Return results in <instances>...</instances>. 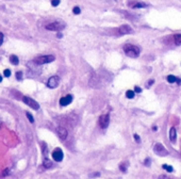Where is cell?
Here are the masks:
<instances>
[{
    "instance_id": "cell-24",
    "label": "cell",
    "mask_w": 181,
    "mask_h": 179,
    "mask_svg": "<svg viewBox=\"0 0 181 179\" xmlns=\"http://www.w3.org/2000/svg\"><path fill=\"white\" fill-rule=\"evenodd\" d=\"M16 79L17 80H21V79H23V73H21V71H17V73H16Z\"/></svg>"
},
{
    "instance_id": "cell-13",
    "label": "cell",
    "mask_w": 181,
    "mask_h": 179,
    "mask_svg": "<svg viewBox=\"0 0 181 179\" xmlns=\"http://www.w3.org/2000/svg\"><path fill=\"white\" fill-rule=\"evenodd\" d=\"M176 138H177L176 128H175V127H172V128H170V131H169V139H170V142H172V143H175V142H176Z\"/></svg>"
},
{
    "instance_id": "cell-34",
    "label": "cell",
    "mask_w": 181,
    "mask_h": 179,
    "mask_svg": "<svg viewBox=\"0 0 181 179\" xmlns=\"http://www.w3.org/2000/svg\"><path fill=\"white\" fill-rule=\"evenodd\" d=\"M1 81H2V77H1V76H0V82H1Z\"/></svg>"
},
{
    "instance_id": "cell-9",
    "label": "cell",
    "mask_w": 181,
    "mask_h": 179,
    "mask_svg": "<svg viewBox=\"0 0 181 179\" xmlns=\"http://www.w3.org/2000/svg\"><path fill=\"white\" fill-rule=\"evenodd\" d=\"M52 158L54 161H56V162L62 161L63 160V151L60 148H55L52 152Z\"/></svg>"
},
{
    "instance_id": "cell-20",
    "label": "cell",
    "mask_w": 181,
    "mask_h": 179,
    "mask_svg": "<svg viewBox=\"0 0 181 179\" xmlns=\"http://www.w3.org/2000/svg\"><path fill=\"white\" fill-rule=\"evenodd\" d=\"M119 169H120V171H122V172L125 173V172L127 171V163H122L119 165Z\"/></svg>"
},
{
    "instance_id": "cell-16",
    "label": "cell",
    "mask_w": 181,
    "mask_h": 179,
    "mask_svg": "<svg viewBox=\"0 0 181 179\" xmlns=\"http://www.w3.org/2000/svg\"><path fill=\"white\" fill-rule=\"evenodd\" d=\"M174 41L176 45H181V34H175L174 35Z\"/></svg>"
},
{
    "instance_id": "cell-30",
    "label": "cell",
    "mask_w": 181,
    "mask_h": 179,
    "mask_svg": "<svg viewBox=\"0 0 181 179\" xmlns=\"http://www.w3.org/2000/svg\"><path fill=\"white\" fill-rule=\"evenodd\" d=\"M154 82H155L154 80H149V81L147 82V88H149V87H150V85H151L152 83H154Z\"/></svg>"
},
{
    "instance_id": "cell-22",
    "label": "cell",
    "mask_w": 181,
    "mask_h": 179,
    "mask_svg": "<svg viewBox=\"0 0 181 179\" xmlns=\"http://www.w3.org/2000/svg\"><path fill=\"white\" fill-rule=\"evenodd\" d=\"M26 115H27V117H28V119H29L30 123L33 124V123H34V119H33V116H32L29 112H27V113H26Z\"/></svg>"
},
{
    "instance_id": "cell-19",
    "label": "cell",
    "mask_w": 181,
    "mask_h": 179,
    "mask_svg": "<svg viewBox=\"0 0 181 179\" xmlns=\"http://www.w3.org/2000/svg\"><path fill=\"white\" fill-rule=\"evenodd\" d=\"M162 167H163V169H164V170H166V171H167L168 173H172V172L174 171L173 166H170V165H166V164H163V165H162Z\"/></svg>"
},
{
    "instance_id": "cell-27",
    "label": "cell",
    "mask_w": 181,
    "mask_h": 179,
    "mask_svg": "<svg viewBox=\"0 0 181 179\" xmlns=\"http://www.w3.org/2000/svg\"><path fill=\"white\" fill-rule=\"evenodd\" d=\"M3 36H4V35H3V33H1V32H0V46H1L2 43H3Z\"/></svg>"
},
{
    "instance_id": "cell-31",
    "label": "cell",
    "mask_w": 181,
    "mask_h": 179,
    "mask_svg": "<svg viewBox=\"0 0 181 179\" xmlns=\"http://www.w3.org/2000/svg\"><path fill=\"white\" fill-rule=\"evenodd\" d=\"M8 173H9V170H5V171H4V173H3V176H5V175H8Z\"/></svg>"
},
{
    "instance_id": "cell-18",
    "label": "cell",
    "mask_w": 181,
    "mask_h": 179,
    "mask_svg": "<svg viewBox=\"0 0 181 179\" xmlns=\"http://www.w3.org/2000/svg\"><path fill=\"white\" fill-rule=\"evenodd\" d=\"M167 82H169V83H174V82H176V79L177 78L175 76H173V75H169V76H167Z\"/></svg>"
},
{
    "instance_id": "cell-7",
    "label": "cell",
    "mask_w": 181,
    "mask_h": 179,
    "mask_svg": "<svg viewBox=\"0 0 181 179\" xmlns=\"http://www.w3.org/2000/svg\"><path fill=\"white\" fill-rule=\"evenodd\" d=\"M59 83H60V78L58 76H52V77L49 78L47 85H48V88H50V89H55L59 85Z\"/></svg>"
},
{
    "instance_id": "cell-1",
    "label": "cell",
    "mask_w": 181,
    "mask_h": 179,
    "mask_svg": "<svg viewBox=\"0 0 181 179\" xmlns=\"http://www.w3.org/2000/svg\"><path fill=\"white\" fill-rule=\"evenodd\" d=\"M124 51L129 58H137L140 56V48L132 44H126L124 46Z\"/></svg>"
},
{
    "instance_id": "cell-25",
    "label": "cell",
    "mask_w": 181,
    "mask_h": 179,
    "mask_svg": "<svg viewBox=\"0 0 181 179\" xmlns=\"http://www.w3.org/2000/svg\"><path fill=\"white\" fill-rule=\"evenodd\" d=\"M3 75H4V77H10L11 76L10 69H4V71H3Z\"/></svg>"
},
{
    "instance_id": "cell-28",
    "label": "cell",
    "mask_w": 181,
    "mask_h": 179,
    "mask_svg": "<svg viewBox=\"0 0 181 179\" xmlns=\"http://www.w3.org/2000/svg\"><path fill=\"white\" fill-rule=\"evenodd\" d=\"M134 140L137 142V143H140L141 142V139H140V137H138L137 134H134Z\"/></svg>"
},
{
    "instance_id": "cell-15",
    "label": "cell",
    "mask_w": 181,
    "mask_h": 179,
    "mask_svg": "<svg viewBox=\"0 0 181 179\" xmlns=\"http://www.w3.org/2000/svg\"><path fill=\"white\" fill-rule=\"evenodd\" d=\"M43 165H44V167H46V169H50V167H52V161L49 160V159H44V161H43Z\"/></svg>"
},
{
    "instance_id": "cell-5",
    "label": "cell",
    "mask_w": 181,
    "mask_h": 179,
    "mask_svg": "<svg viewBox=\"0 0 181 179\" xmlns=\"http://www.w3.org/2000/svg\"><path fill=\"white\" fill-rule=\"evenodd\" d=\"M23 101L26 103V105L31 107L32 109H34V110H38V109H40V105H38V103L35 101V100H33V99L30 98V97L24 96V97H23Z\"/></svg>"
},
{
    "instance_id": "cell-11",
    "label": "cell",
    "mask_w": 181,
    "mask_h": 179,
    "mask_svg": "<svg viewBox=\"0 0 181 179\" xmlns=\"http://www.w3.org/2000/svg\"><path fill=\"white\" fill-rule=\"evenodd\" d=\"M72 101H73V96L70 94H68V95L64 96V97H62L61 99H60V105L63 106V107H65L67 105H69Z\"/></svg>"
},
{
    "instance_id": "cell-12",
    "label": "cell",
    "mask_w": 181,
    "mask_h": 179,
    "mask_svg": "<svg viewBox=\"0 0 181 179\" xmlns=\"http://www.w3.org/2000/svg\"><path fill=\"white\" fill-rule=\"evenodd\" d=\"M118 32H119V34H129V33H132L133 30L128 25H123V26L119 27Z\"/></svg>"
},
{
    "instance_id": "cell-26",
    "label": "cell",
    "mask_w": 181,
    "mask_h": 179,
    "mask_svg": "<svg viewBox=\"0 0 181 179\" xmlns=\"http://www.w3.org/2000/svg\"><path fill=\"white\" fill-rule=\"evenodd\" d=\"M144 163H145V165H146V166H149V165H150V159L147 158L146 160H145V162H144Z\"/></svg>"
},
{
    "instance_id": "cell-21",
    "label": "cell",
    "mask_w": 181,
    "mask_h": 179,
    "mask_svg": "<svg viewBox=\"0 0 181 179\" xmlns=\"http://www.w3.org/2000/svg\"><path fill=\"white\" fill-rule=\"evenodd\" d=\"M73 13H74V14H76V15H78V14H80V13H81V10H80L79 6H75V8L73 9Z\"/></svg>"
},
{
    "instance_id": "cell-35",
    "label": "cell",
    "mask_w": 181,
    "mask_h": 179,
    "mask_svg": "<svg viewBox=\"0 0 181 179\" xmlns=\"http://www.w3.org/2000/svg\"><path fill=\"white\" fill-rule=\"evenodd\" d=\"M0 126H1V123H0Z\"/></svg>"
},
{
    "instance_id": "cell-29",
    "label": "cell",
    "mask_w": 181,
    "mask_h": 179,
    "mask_svg": "<svg viewBox=\"0 0 181 179\" xmlns=\"http://www.w3.org/2000/svg\"><path fill=\"white\" fill-rule=\"evenodd\" d=\"M134 92H135V93H141L142 92V89L138 88V87H135V88H134Z\"/></svg>"
},
{
    "instance_id": "cell-14",
    "label": "cell",
    "mask_w": 181,
    "mask_h": 179,
    "mask_svg": "<svg viewBox=\"0 0 181 179\" xmlns=\"http://www.w3.org/2000/svg\"><path fill=\"white\" fill-rule=\"evenodd\" d=\"M10 62L13 64V65H18L19 63V60H18V57L15 56V55H12L10 56Z\"/></svg>"
},
{
    "instance_id": "cell-3",
    "label": "cell",
    "mask_w": 181,
    "mask_h": 179,
    "mask_svg": "<svg viewBox=\"0 0 181 179\" xmlns=\"http://www.w3.org/2000/svg\"><path fill=\"white\" fill-rule=\"evenodd\" d=\"M45 28L47 30H51V31H59V30H62L65 28V24L62 23V21H55V23L48 24Z\"/></svg>"
},
{
    "instance_id": "cell-17",
    "label": "cell",
    "mask_w": 181,
    "mask_h": 179,
    "mask_svg": "<svg viewBox=\"0 0 181 179\" xmlns=\"http://www.w3.org/2000/svg\"><path fill=\"white\" fill-rule=\"evenodd\" d=\"M126 96H127V98L132 99V98H134V96H135V92H133V91H131V90H129V91L126 92Z\"/></svg>"
},
{
    "instance_id": "cell-8",
    "label": "cell",
    "mask_w": 181,
    "mask_h": 179,
    "mask_svg": "<svg viewBox=\"0 0 181 179\" xmlns=\"http://www.w3.org/2000/svg\"><path fill=\"white\" fill-rule=\"evenodd\" d=\"M56 134H58V137L61 139L62 141H64V140L67 138V135H68V131H67V129L64 127H58L56 128Z\"/></svg>"
},
{
    "instance_id": "cell-23",
    "label": "cell",
    "mask_w": 181,
    "mask_h": 179,
    "mask_svg": "<svg viewBox=\"0 0 181 179\" xmlns=\"http://www.w3.org/2000/svg\"><path fill=\"white\" fill-rule=\"evenodd\" d=\"M60 0H51V5L52 6H58L60 4Z\"/></svg>"
},
{
    "instance_id": "cell-10",
    "label": "cell",
    "mask_w": 181,
    "mask_h": 179,
    "mask_svg": "<svg viewBox=\"0 0 181 179\" xmlns=\"http://www.w3.org/2000/svg\"><path fill=\"white\" fill-rule=\"evenodd\" d=\"M128 5H129L130 8H132V9L146 8V6H147V4H146V3H144V2H141V1H136V0H133V2H132V0H131V1H129V2H128Z\"/></svg>"
},
{
    "instance_id": "cell-33",
    "label": "cell",
    "mask_w": 181,
    "mask_h": 179,
    "mask_svg": "<svg viewBox=\"0 0 181 179\" xmlns=\"http://www.w3.org/2000/svg\"><path fill=\"white\" fill-rule=\"evenodd\" d=\"M157 130H158V129H157V126H155V127H154V131H157Z\"/></svg>"
},
{
    "instance_id": "cell-2",
    "label": "cell",
    "mask_w": 181,
    "mask_h": 179,
    "mask_svg": "<svg viewBox=\"0 0 181 179\" xmlns=\"http://www.w3.org/2000/svg\"><path fill=\"white\" fill-rule=\"evenodd\" d=\"M55 60V57L52 56V55H48V56H38L36 57L33 62L37 65H43V64H47V63H50V62H53Z\"/></svg>"
},
{
    "instance_id": "cell-32",
    "label": "cell",
    "mask_w": 181,
    "mask_h": 179,
    "mask_svg": "<svg viewBox=\"0 0 181 179\" xmlns=\"http://www.w3.org/2000/svg\"><path fill=\"white\" fill-rule=\"evenodd\" d=\"M56 36L60 38V37H62V34H61V33H58V34H56Z\"/></svg>"
},
{
    "instance_id": "cell-6",
    "label": "cell",
    "mask_w": 181,
    "mask_h": 179,
    "mask_svg": "<svg viewBox=\"0 0 181 179\" xmlns=\"http://www.w3.org/2000/svg\"><path fill=\"white\" fill-rule=\"evenodd\" d=\"M109 123H110V115L109 114H103L99 117V125L102 129H105L106 127L109 126Z\"/></svg>"
},
{
    "instance_id": "cell-4",
    "label": "cell",
    "mask_w": 181,
    "mask_h": 179,
    "mask_svg": "<svg viewBox=\"0 0 181 179\" xmlns=\"http://www.w3.org/2000/svg\"><path fill=\"white\" fill-rule=\"evenodd\" d=\"M154 150H155V152L157 153V155L162 156V157H164V156H167V155H168V150L166 149V148H165L162 144H160V143H157V144L155 145Z\"/></svg>"
}]
</instances>
